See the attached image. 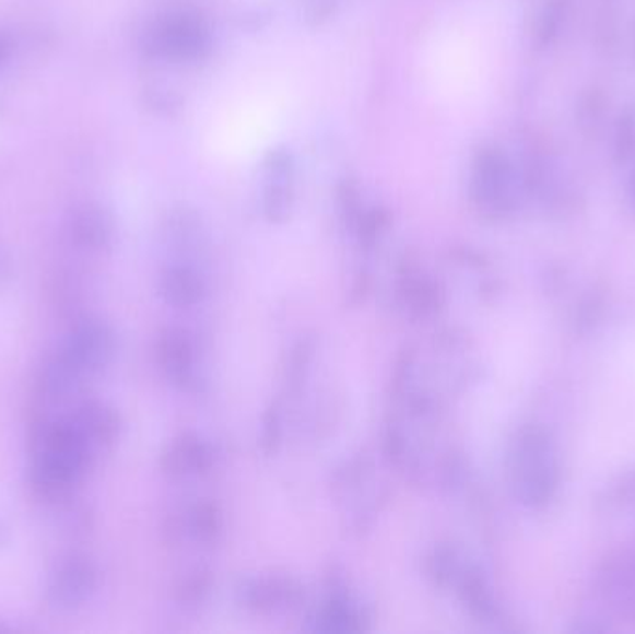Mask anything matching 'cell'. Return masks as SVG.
<instances>
[{
    "label": "cell",
    "mask_w": 635,
    "mask_h": 634,
    "mask_svg": "<svg viewBox=\"0 0 635 634\" xmlns=\"http://www.w3.org/2000/svg\"><path fill=\"white\" fill-rule=\"evenodd\" d=\"M509 479L520 503L539 510L560 488V458L549 430L528 424L517 432L509 448Z\"/></svg>",
    "instance_id": "1"
},
{
    "label": "cell",
    "mask_w": 635,
    "mask_h": 634,
    "mask_svg": "<svg viewBox=\"0 0 635 634\" xmlns=\"http://www.w3.org/2000/svg\"><path fill=\"white\" fill-rule=\"evenodd\" d=\"M60 350L87 378H93L108 368L116 357L118 337L105 320L84 317L73 324Z\"/></svg>",
    "instance_id": "2"
},
{
    "label": "cell",
    "mask_w": 635,
    "mask_h": 634,
    "mask_svg": "<svg viewBox=\"0 0 635 634\" xmlns=\"http://www.w3.org/2000/svg\"><path fill=\"white\" fill-rule=\"evenodd\" d=\"M472 198L489 219H502L513 207V174L506 155L498 150H483L475 158Z\"/></svg>",
    "instance_id": "3"
},
{
    "label": "cell",
    "mask_w": 635,
    "mask_h": 634,
    "mask_svg": "<svg viewBox=\"0 0 635 634\" xmlns=\"http://www.w3.org/2000/svg\"><path fill=\"white\" fill-rule=\"evenodd\" d=\"M210 36L203 21L193 15H172L148 32L145 47L156 57L196 60L209 50Z\"/></svg>",
    "instance_id": "4"
},
{
    "label": "cell",
    "mask_w": 635,
    "mask_h": 634,
    "mask_svg": "<svg viewBox=\"0 0 635 634\" xmlns=\"http://www.w3.org/2000/svg\"><path fill=\"white\" fill-rule=\"evenodd\" d=\"M99 586V570L86 556L63 560L50 573L45 588V601L55 610L79 609L92 599Z\"/></svg>",
    "instance_id": "5"
},
{
    "label": "cell",
    "mask_w": 635,
    "mask_h": 634,
    "mask_svg": "<svg viewBox=\"0 0 635 634\" xmlns=\"http://www.w3.org/2000/svg\"><path fill=\"white\" fill-rule=\"evenodd\" d=\"M155 357L162 374L180 391L198 387V347L183 328H166L156 339Z\"/></svg>",
    "instance_id": "6"
},
{
    "label": "cell",
    "mask_w": 635,
    "mask_h": 634,
    "mask_svg": "<svg viewBox=\"0 0 635 634\" xmlns=\"http://www.w3.org/2000/svg\"><path fill=\"white\" fill-rule=\"evenodd\" d=\"M238 599L255 614H275L299 609L305 601V586L289 575L247 578L238 588Z\"/></svg>",
    "instance_id": "7"
},
{
    "label": "cell",
    "mask_w": 635,
    "mask_h": 634,
    "mask_svg": "<svg viewBox=\"0 0 635 634\" xmlns=\"http://www.w3.org/2000/svg\"><path fill=\"white\" fill-rule=\"evenodd\" d=\"M216 466V448L207 439L183 432L167 443L161 458L162 473L172 480L199 479Z\"/></svg>",
    "instance_id": "8"
},
{
    "label": "cell",
    "mask_w": 635,
    "mask_h": 634,
    "mask_svg": "<svg viewBox=\"0 0 635 634\" xmlns=\"http://www.w3.org/2000/svg\"><path fill=\"white\" fill-rule=\"evenodd\" d=\"M63 416L68 419L77 436L81 437L95 455L116 445L124 430V421L118 411L95 400H82Z\"/></svg>",
    "instance_id": "9"
},
{
    "label": "cell",
    "mask_w": 635,
    "mask_h": 634,
    "mask_svg": "<svg viewBox=\"0 0 635 634\" xmlns=\"http://www.w3.org/2000/svg\"><path fill=\"white\" fill-rule=\"evenodd\" d=\"M87 379L86 374L58 350L37 376V398L44 406L63 404L81 395Z\"/></svg>",
    "instance_id": "10"
},
{
    "label": "cell",
    "mask_w": 635,
    "mask_h": 634,
    "mask_svg": "<svg viewBox=\"0 0 635 634\" xmlns=\"http://www.w3.org/2000/svg\"><path fill=\"white\" fill-rule=\"evenodd\" d=\"M68 231L71 243L90 254L106 251L116 238V225L110 212L95 203L77 207L69 219Z\"/></svg>",
    "instance_id": "11"
},
{
    "label": "cell",
    "mask_w": 635,
    "mask_h": 634,
    "mask_svg": "<svg viewBox=\"0 0 635 634\" xmlns=\"http://www.w3.org/2000/svg\"><path fill=\"white\" fill-rule=\"evenodd\" d=\"M169 540H191L201 545H212L223 535V514L216 503L199 501L188 506L179 516L167 523Z\"/></svg>",
    "instance_id": "12"
},
{
    "label": "cell",
    "mask_w": 635,
    "mask_h": 634,
    "mask_svg": "<svg viewBox=\"0 0 635 634\" xmlns=\"http://www.w3.org/2000/svg\"><path fill=\"white\" fill-rule=\"evenodd\" d=\"M162 300L177 309H193L203 304L207 281L190 262H173L164 268L158 280Z\"/></svg>",
    "instance_id": "13"
},
{
    "label": "cell",
    "mask_w": 635,
    "mask_h": 634,
    "mask_svg": "<svg viewBox=\"0 0 635 634\" xmlns=\"http://www.w3.org/2000/svg\"><path fill=\"white\" fill-rule=\"evenodd\" d=\"M396 296L409 317L424 318L437 315L445 305V289L437 281L419 272H405L400 275V283L396 285Z\"/></svg>",
    "instance_id": "14"
},
{
    "label": "cell",
    "mask_w": 635,
    "mask_h": 634,
    "mask_svg": "<svg viewBox=\"0 0 635 634\" xmlns=\"http://www.w3.org/2000/svg\"><path fill=\"white\" fill-rule=\"evenodd\" d=\"M313 629L320 633H363L368 629V615L352 597L344 594L329 597L313 618Z\"/></svg>",
    "instance_id": "15"
},
{
    "label": "cell",
    "mask_w": 635,
    "mask_h": 634,
    "mask_svg": "<svg viewBox=\"0 0 635 634\" xmlns=\"http://www.w3.org/2000/svg\"><path fill=\"white\" fill-rule=\"evenodd\" d=\"M454 588H457L459 599L463 601L465 607L469 609L470 614L474 615L475 620L493 622L494 618L498 615L493 591L489 588L487 580L478 567L465 564Z\"/></svg>",
    "instance_id": "16"
},
{
    "label": "cell",
    "mask_w": 635,
    "mask_h": 634,
    "mask_svg": "<svg viewBox=\"0 0 635 634\" xmlns=\"http://www.w3.org/2000/svg\"><path fill=\"white\" fill-rule=\"evenodd\" d=\"M50 508V521L63 538H81L93 529L92 512L86 504L77 501L74 495L47 504Z\"/></svg>",
    "instance_id": "17"
},
{
    "label": "cell",
    "mask_w": 635,
    "mask_h": 634,
    "mask_svg": "<svg viewBox=\"0 0 635 634\" xmlns=\"http://www.w3.org/2000/svg\"><path fill=\"white\" fill-rule=\"evenodd\" d=\"M465 564L467 562L459 553V549L450 543H440L427 556V577L432 578L435 588H451L456 585Z\"/></svg>",
    "instance_id": "18"
},
{
    "label": "cell",
    "mask_w": 635,
    "mask_h": 634,
    "mask_svg": "<svg viewBox=\"0 0 635 634\" xmlns=\"http://www.w3.org/2000/svg\"><path fill=\"white\" fill-rule=\"evenodd\" d=\"M283 439V408L279 402H273L264 416H262V430H260V447L264 455H275Z\"/></svg>",
    "instance_id": "19"
},
{
    "label": "cell",
    "mask_w": 635,
    "mask_h": 634,
    "mask_svg": "<svg viewBox=\"0 0 635 634\" xmlns=\"http://www.w3.org/2000/svg\"><path fill=\"white\" fill-rule=\"evenodd\" d=\"M210 588H212V577L209 572H196L190 577H186L177 590L175 597L180 604H199L204 597L209 596Z\"/></svg>",
    "instance_id": "20"
},
{
    "label": "cell",
    "mask_w": 635,
    "mask_h": 634,
    "mask_svg": "<svg viewBox=\"0 0 635 634\" xmlns=\"http://www.w3.org/2000/svg\"><path fill=\"white\" fill-rule=\"evenodd\" d=\"M292 196L291 190L286 188L283 183L273 180L272 185L268 187L264 196V211L266 216L272 222H283L289 212H291Z\"/></svg>",
    "instance_id": "21"
},
{
    "label": "cell",
    "mask_w": 635,
    "mask_h": 634,
    "mask_svg": "<svg viewBox=\"0 0 635 634\" xmlns=\"http://www.w3.org/2000/svg\"><path fill=\"white\" fill-rule=\"evenodd\" d=\"M632 134H635L634 114L624 116V118L621 119V132L618 134V155L623 156V158H626L630 150H632V145H634V138H632Z\"/></svg>",
    "instance_id": "22"
},
{
    "label": "cell",
    "mask_w": 635,
    "mask_h": 634,
    "mask_svg": "<svg viewBox=\"0 0 635 634\" xmlns=\"http://www.w3.org/2000/svg\"><path fill=\"white\" fill-rule=\"evenodd\" d=\"M10 50H12V42L4 34H0V63L10 57Z\"/></svg>",
    "instance_id": "23"
},
{
    "label": "cell",
    "mask_w": 635,
    "mask_h": 634,
    "mask_svg": "<svg viewBox=\"0 0 635 634\" xmlns=\"http://www.w3.org/2000/svg\"><path fill=\"white\" fill-rule=\"evenodd\" d=\"M12 540V535H10V527L7 523L0 519V551L8 548V543Z\"/></svg>",
    "instance_id": "24"
},
{
    "label": "cell",
    "mask_w": 635,
    "mask_h": 634,
    "mask_svg": "<svg viewBox=\"0 0 635 634\" xmlns=\"http://www.w3.org/2000/svg\"><path fill=\"white\" fill-rule=\"evenodd\" d=\"M8 275V259L4 256V251L0 248V281L4 280Z\"/></svg>",
    "instance_id": "25"
},
{
    "label": "cell",
    "mask_w": 635,
    "mask_h": 634,
    "mask_svg": "<svg viewBox=\"0 0 635 634\" xmlns=\"http://www.w3.org/2000/svg\"><path fill=\"white\" fill-rule=\"evenodd\" d=\"M630 193H632V203H634L635 209V174L634 179H632V188H630Z\"/></svg>",
    "instance_id": "26"
},
{
    "label": "cell",
    "mask_w": 635,
    "mask_h": 634,
    "mask_svg": "<svg viewBox=\"0 0 635 634\" xmlns=\"http://www.w3.org/2000/svg\"><path fill=\"white\" fill-rule=\"evenodd\" d=\"M0 629H8L7 625H2V623H0Z\"/></svg>",
    "instance_id": "27"
}]
</instances>
